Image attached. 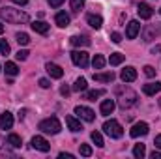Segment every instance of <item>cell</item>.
I'll return each mask as SVG.
<instances>
[{
    "mask_svg": "<svg viewBox=\"0 0 161 159\" xmlns=\"http://www.w3.org/2000/svg\"><path fill=\"white\" fill-rule=\"evenodd\" d=\"M0 34H4V25L0 23Z\"/></svg>",
    "mask_w": 161,
    "mask_h": 159,
    "instance_id": "obj_47",
    "label": "cell"
},
{
    "mask_svg": "<svg viewBox=\"0 0 161 159\" xmlns=\"http://www.w3.org/2000/svg\"><path fill=\"white\" fill-rule=\"evenodd\" d=\"M158 36V30L156 28H152V26H148L146 30H144V41H152L154 38Z\"/></svg>",
    "mask_w": 161,
    "mask_h": 159,
    "instance_id": "obj_32",
    "label": "cell"
},
{
    "mask_svg": "<svg viewBox=\"0 0 161 159\" xmlns=\"http://www.w3.org/2000/svg\"><path fill=\"white\" fill-rule=\"evenodd\" d=\"M0 17L6 21V23H11V25H21V23H26L28 21V15L21 9H15V8H2L0 9Z\"/></svg>",
    "mask_w": 161,
    "mask_h": 159,
    "instance_id": "obj_2",
    "label": "cell"
},
{
    "mask_svg": "<svg viewBox=\"0 0 161 159\" xmlns=\"http://www.w3.org/2000/svg\"><path fill=\"white\" fill-rule=\"evenodd\" d=\"M69 43H71L73 47H88V45H90V40H88L86 36H71V38H69Z\"/></svg>",
    "mask_w": 161,
    "mask_h": 159,
    "instance_id": "obj_18",
    "label": "cell"
},
{
    "mask_svg": "<svg viewBox=\"0 0 161 159\" xmlns=\"http://www.w3.org/2000/svg\"><path fill=\"white\" fill-rule=\"evenodd\" d=\"M8 142L13 146V148H21V144H23V140H21V137L19 135H15V133H11L9 137H8Z\"/></svg>",
    "mask_w": 161,
    "mask_h": 159,
    "instance_id": "obj_27",
    "label": "cell"
},
{
    "mask_svg": "<svg viewBox=\"0 0 161 159\" xmlns=\"http://www.w3.org/2000/svg\"><path fill=\"white\" fill-rule=\"evenodd\" d=\"M94 80H97V82H113V80H114V73H113V71L94 73Z\"/></svg>",
    "mask_w": 161,
    "mask_h": 159,
    "instance_id": "obj_20",
    "label": "cell"
},
{
    "mask_svg": "<svg viewBox=\"0 0 161 159\" xmlns=\"http://www.w3.org/2000/svg\"><path fill=\"white\" fill-rule=\"evenodd\" d=\"M45 69H47V73H49L53 79H62V77H64V69H62L60 66L53 64V62H49V64L45 66Z\"/></svg>",
    "mask_w": 161,
    "mask_h": 159,
    "instance_id": "obj_10",
    "label": "cell"
},
{
    "mask_svg": "<svg viewBox=\"0 0 161 159\" xmlns=\"http://www.w3.org/2000/svg\"><path fill=\"white\" fill-rule=\"evenodd\" d=\"M0 69H2V66H0Z\"/></svg>",
    "mask_w": 161,
    "mask_h": 159,
    "instance_id": "obj_49",
    "label": "cell"
},
{
    "mask_svg": "<svg viewBox=\"0 0 161 159\" xmlns=\"http://www.w3.org/2000/svg\"><path fill=\"white\" fill-rule=\"evenodd\" d=\"M86 23H88L92 28H96V30H99V28L103 26V19H101L99 15H94V13H88V15H86Z\"/></svg>",
    "mask_w": 161,
    "mask_h": 159,
    "instance_id": "obj_15",
    "label": "cell"
},
{
    "mask_svg": "<svg viewBox=\"0 0 161 159\" xmlns=\"http://www.w3.org/2000/svg\"><path fill=\"white\" fill-rule=\"evenodd\" d=\"M30 144H32V148H34V150H40V152H49V150H51V144H49L43 137H40V135L32 137Z\"/></svg>",
    "mask_w": 161,
    "mask_h": 159,
    "instance_id": "obj_8",
    "label": "cell"
},
{
    "mask_svg": "<svg viewBox=\"0 0 161 159\" xmlns=\"http://www.w3.org/2000/svg\"><path fill=\"white\" fill-rule=\"evenodd\" d=\"M159 107H161V97H159Z\"/></svg>",
    "mask_w": 161,
    "mask_h": 159,
    "instance_id": "obj_48",
    "label": "cell"
},
{
    "mask_svg": "<svg viewBox=\"0 0 161 159\" xmlns=\"http://www.w3.org/2000/svg\"><path fill=\"white\" fill-rule=\"evenodd\" d=\"M86 88H88V84H86V79H82V77H79V79L75 80V84H73L75 92H84Z\"/></svg>",
    "mask_w": 161,
    "mask_h": 159,
    "instance_id": "obj_28",
    "label": "cell"
},
{
    "mask_svg": "<svg viewBox=\"0 0 161 159\" xmlns=\"http://www.w3.org/2000/svg\"><path fill=\"white\" fill-rule=\"evenodd\" d=\"M139 30H141L139 21H129V23H127V28H125V38H127V40H135L137 34H139Z\"/></svg>",
    "mask_w": 161,
    "mask_h": 159,
    "instance_id": "obj_9",
    "label": "cell"
},
{
    "mask_svg": "<svg viewBox=\"0 0 161 159\" xmlns=\"http://www.w3.org/2000/svg\"><path fill=\"white\" fill-rule=\"evenodd\" d=\"M142 92L146 96H156L158 92H161V82H148V84H144Z\"/></svg>",
    "mask_w": 161,
    "mask_h": 159,
    "instance_id": "obj_17",
    "label": "cell"
},
{
    "mask_svg": "<svg viewBox=\"0 0 161 159\" xmlns=\"http://www.w3.org/2000/svg\"><path fill=\"white\" fill-rule=\"evenodd\" d=\"M92 66H94L96 69H103V66H105V58H103L101 54H96L94 60H92Z\"/></svg>",
    "mask_w": 161,
    "mask_h": 159,
    "instance_id": "obj_30",
    "label": "cell"
},
{
    "mask_svg": "<svg viewBox=\"0 0 161 159\" xmlns=\"http://www.w3.org/2000/svg\"><path fill=\"white\" fill-rule=\"evenodd\" d=\"M80 156L90 157V156H92V148H90L88 144H80Z\"/></svg>",
    "mask_w": 161,
    "mask_h": 159,
    "instance_id": "obj_34",
    "label": "cell"
},
{
    "mask_svg": "<svg viewBox=\"0 0 161 159\" xmlns=\"http://www.w3.org/2000/svg\"><path fill=\"white\" fill-rule=\"evenodd\" d=\"M71 60H73V64L79 66V68H86L88 62H90L86 51H73V52H71Z\"/></svg>",
    "mask_w": 161,
    "mask_h": 159,
    "instance_id": "obj_6",
    "label": "cell"
},
{
    "mask_svg": "<svg viewBox=\"0 0 161 159\" xmlns=\"http://www.w3.org/2000/svg\"><path fill=\"white\" fill-rule=\"evenodd\" d=\"M90 137H92V140H94V144H96L97 148H103V146H105V144H103V137H101L99 131H92Z\"/></svg>",
    "mask_w": 161,
    "mask_h": 159,
    "instance_id": "obj_26",
    "label": "cell"
},
{
    "mask_svg": "<svg viewBox=\"0 0 161 159\" xmlns=\"http://www.w3.org/2000/svg\"><path fill=\"white\" fill-rule=\"evenodd\" d=\"M137 13H139V17H141V19H150V17H152V13H154V9H152L148 4L141 2V4L137 6Z\"/></svg>",
    "mask_w": 161,
    "mask_h": 159,
    "instance_id": "obj_13",
    "label": "cell"
},
{
    "mask_svg": "<svg viewBox=\"0 0 161 159\" xmlns=\"http://www.w3.org/2000/svg\"><path fill=\"white\" fill-rule=\"evenodd\" d=\"M15 40H17L19 45H28V43H30V36L25 34V32H19V34L15 36Z\"/></svg>",
    "mask_w": 161,
    "mask_h": 159,
    "instance_id": "obj_31",
    "label": "cell"
},
{
    "mask_svg": "<svg viewBox=\"0 0 161 159\" xmlns=\"http://www.w3.org/2000/svg\"><path fill=\"white\" fill-rule=\"evenodd\" d=\"M150 157H152V159H161V152H158V150H154V152L150 154Z\"/></svg>",
    "mask_w": 161,
    "mask_h": 159,
    "instance_id": "obj_42",
    "label": "cell"
},
{
    "mask_svg": "<svg viewBox=\"0 0 161 159\" xmlns=\"http://www.w3.org/2000/svg\"><path fill=\"white\" fill-rule=\"evenodd\" d=\"M84 2L86 0H69V4H71V9L77 13V11H80L82 9V6H84Z\"/></svg>",
    "mask_w": 161,
    "mask_h": 159,
    "instance_id": "obj_33",
    "label": "cell"
},
{
    "mask_svg": "<svg viewBox=\"0 0 161 159\" xmlns=\"http://www.w3.org/2000/svg\"><path fill=\"white\" fill-rule=\"evenodd\" d=\"M15 4H19V6H25V4H28V0H13Z\"/></svg>",
    "mask_w": 161,
    "mask_h": 159,
    "instance_id": "obj_46",
    "label": "cell"
},
{
    "mask_svg": "<svg viewBox=\"0 0 161 159\" xmlns=\"http://www.w3.org/2000/svg\"><path fill=\"white\" fill-rule=\"evenodd\" d=\"M120 79L124 82H133V80L137 79V69L135 68H131V66H127V68H124L120 73Z\"/></svg>",
    "mask_w": 161,
    "mask_h": 159,
    "instance_id": "obj_11",
    "label": "cell"
},
{
    "mask_svg": "<svg viewBox=\"0 0 161 159\" xmlns=\"http://www.w3.org/2000/svg\"><path fill=\"white\" fill-rule=\"evenodd\" d=\"M116 99H118V105H120V109H131L135 103H137V99H139V96H137V92H133L131 88H127V86H118L116 88Z\"/></svg>",
    "mask_w": 161,
    "mask_h": 159,
    "instance_id": "obj_1",
    "label": "cell"
},
{
    "mask_svg": "<svg viewBox=\"0 0 161 159\" xmlns=\"http://www.w3.org/2000/svg\"><path fill=\"white\" fill-rule=\"evenodd\" d=\"M13 125V114L11 112H2L0 114V129H11Z\"/></svg>",
    "mask_w": 161,
    "mask_h": 159,
    "instance_id": "obj_14",
    "label": "cell"
},
{
    "mask_svg": "<svg viewBox=\"0 0 161 159\" xmlns=\"http://www.w3.org/2000/svg\"><path fill=\"white\" fill-rule=\"evenodd\" d=\"M156 52H161V45H156V47H152V54H156Z\"/></svg>",
    "mask_w": 161,
    "mask_h": 159,
    "instance_id": "obj_45",
    "label": "cell"
},
{
    "mask_svg": "<svg viewBox=\"0 0 161 159\" xmlns=\"http://www.w3.org/2000/svg\"><path fill=\"white\" fill-rule=\"evenodd\" d=\"M9 52V43L6 40H0V54H8Z\"/></svg>",
    "mask_w": 161,
    "mask_h": 159,
    "instance_id": "obj_35",
    "label": "cell"
},
{
    "mask_svg": "<svg viewBox=\"0 0 161 159\" xmlns=\"http://www.w3.org/2000/svg\"><path fill=\"white\" fill-rule=\"evenodd\" d=\"M54 21H56V25H58L60 28H66V26L69 25V15H68L66 11H58L56 17H54Z\"/></svg>",
    "mask_w": 161,
    "mask_h": 159,
    "instance_id": "obj_19",
    "label": "cell"
},
{
    "mask_svg": "<svg viewBox=\"0 0 161 159\" xmlns=\"http://www.w3.org/2000/svg\"><path fill=\"white\" fill-rule=\"evenodd\" d=\"M40 131L43 133H47V135H56V133H60V129H62V125H60V122L56 116H51V118H45L40 122Z\"/></svg>",
    "mask_w": 161,
    "mask_h": 159,
    "instance_id": "obj_3",
    "label": "cell"
},
{
    "mask_svg": "<svg viewBox=\"0 0 161 159\" xmlns=\"http://www.w3.org/2000/svg\"><path fill=\"white\" fill-rule=\"evenodd\" d=\"M159 13H161V9H159Z\"/></svg>",
    "mask_w": 161,
    "mask_h": 159,
    "instance_id": "obj_50",
    "label": "cell"
},
{
    "mask_svg": "<svg viewBox=\"0 0 161 159\" xmlns=\"http://www.w3.org/2000/svg\"><path fill=\"white\" fill-rule=\"evenodd\" d=\"M4 69H6V73H8V75H11V77L19 73V68H17V64H13V62H6Z\"/></svg>",
    "mask_w": 161,
    "mask_h": 159,
    "instance_id": "obj_25",
    "label": "cell"
},
{
    "mask_svg": "<svg viewBox=\"0 0 161 159\" xmlns=\"http://www.w3.org/2000/svg\"><path fill=\"white\" fill-rule=\"evenodd\" d=\"M114 107H116V103H114V99H105V101H101V107H99V112H101L103 116H109V114H113V111H114Z\"/></svg>",
    "mask_w": 161,
    "mask_h": 159,
    "instance_id": "obj_12",
    "label": "cell"
},
{
    "mask_svg": "<svg viewBox=\"0 0 161 159\" xmlns=\"http://www.w3.org/2000/svg\"><path fill=\"white\" fill-rule=\"evenodd\" d=\"M13 146L4 139V137H0V156H13V150H11Z\"/></svg>",
    "mask_w": 161,
    "mask_h": 159,
    "instance_id": "obj_21",
    "label": "cell"
},
{
    "mask_svg": "<svg viewBox=\"0 0 161 159\" xmlns=\"http://www.w3.org/2000/svg\"><path fill=\"white\" fill-rule=\"evenodd\" d=\"M103 131H105L111 139H120L122 135H124V129H122L120 122H116V120H107V122L103 123Z\"/></svg>",
    "mask_w": 161,
    "mask_h": 159,
    "instance_id": "obj_4",
    "label": "cell"
},
{
    "mask_svg": "<svg viewBox=\"0 0 161 159\" xmlns=\"http://www.w3.org/2000/svg\"><path fill=\"white\" fill-rule=\"evenodd\" d=\"M66 123H68L69 131H73V133H79V131H82V123H80L75 116H66Z\"/></svg>",
    "mask_w": 161,
    "mask_h": 159,
    "instance_id": "obj_16",
    "label": "cell"
},
{
    "mask_svg": "<svg viewBox=\"0 0 161 159\" xmlns=\"http://www.w3.org/2000/svg\"><path fill=\"white\" fill-rule=\"evenodd\" d=\"M124 58H125V56H124L122 52H113L111 58H109V64H111V66H118V64L124 62Z\"/></svg>",
    "mask_w": 161,
    "mask_h": 159,
    "instance_id": "obj_24",
    "label": "cell"
},
{
    "mask_svg": "<svg viewBox=\"0 0 161 159\" xmlns=\"http://www.w3.org/2000/svg\"><path fill=\"white\" fill-rule=\"evenodd\" d=\"M47 2H49L51 8H60V6L64 4V0H47Z\"/></svg>",
    "mask_w": 161,
    "mask_h": 159,
    "instance_id": "obj_38",
    "label": "cell"
},
{
    "mask_svg": "<svg viewBox=\"0 0 161 159\" xmlns=\"http://www.w3.org/2000/svg\"><path fill=\"white\" fill-rule=\"evenodd\" d=\"M133 156L139 159H142L146 156V148H144V144H135V148H133Z\"/></svg>",
    "mask_w": 161,
    "mask_h": 159,
    "instance_id": "obj_29",
    "label": "cell"
},
{
    "mask_svg": "<svg viewBox=\"0 0 161 159\" xmlns=\"http://www.w3.org/2000/svg\"><path fill=\"white\" fill-rule=\"evenodd\" d=\"M58 157H60V159H73V156H71V154H64V152H62Z\"/></svg>",
    "mask_w": 161,
    "mask_h": 159,
    "instance_id": "obj_43",
    "label": "cell"
},
{
    "mask_svg": "<svg viewBox=\"0 0 161 159\" xmlns=\"http://www.w3.org/2000/svg\"><path fill=\"white\" fill-rule=\"evenodd\" d=\"M103 94H105V90H90V92L84 94V99H88V101H96V99L101 97Z\"/></svg>",
    "mask_w": 161,
    "mask_h": 159,
    "instance_id": "obj_23",
    "label": "cell"
},
{
    "mask_svg": "<svg viewBox=\"0 0 161 159\" xmlns=\"http://www.w3.org/2000/svg\"><path fill=\"white\" fill-rule=\"evenodd\" d=\"M154 144H156V148H161V135H158V137H156Z\"/></svg>",
    "mask_w": 161,
    "mask_h": 159,
    "instance_id": "obj_44",
    "label": "cell"
},
{
    "mask_svg": "<svg viewBox=\"0 0 161 159\" xmlns=\"http://www.w3.org/2000/svg\"><path fill=\"white\" fill-rule=\"evenodd\" d=\"M60 94L68 97V96H69V88H68V86H62V88H60Z\"/></svg>",
    "mask_w": 161,
    "mask_h": 159,
    "instance_id": "obj_41",
    "label": "cell"
},
{
    "mask_svg": "<svg viewBox=\"0 0 161 159\" xmlns=\"http://www.w3.org/2000/svg\"><path fill=\"white\" fill-rule=\"evenodd\" d=\"M75 114L82 118L84 122H94L96 120V112L90 109V107H84V105H77L75 107Z\"/></svg>",
    "mask_w": 161,
    "mask_h": 159,
    "instance_id": "obj_5",
    "label": "cell"
},
{
    "mask_svg": "<svg viewBox=\"0 0 161 159\" xmlns=\"http://www.w3.org/2000/svg\"><path fill=\"white\" fill-rule=\"evenodd\" d=\"M28 54H30L28 51H19V52L15 54V58H17V60H21V62H25V60L28 58Z\"/></svg>",
    "mask_w": 161,
    "mask_h": 159,
    "instance_id": "obj_36",
    "label": "cell"
},
{
    "mask_svg": "<svg viewBox=\"0 0 161 159\" xmlns=\"http://www.w3.org/2000/svg\"><path fill=\"white\" fill-rule=\"evenodd\" d=\"M30 26H32V30L38 32V34H47V32H49V25H47L45 21H34Z\"/></svg>",
    "mask_w": 161,
    "mask_h": 159,
    "instance_id": "obj_22",
    "label": "cell"
},
{
    "mask_svg": "<svg viewBox=\"0 0 161 159\" xmlns=\"http://www.w3.org/2000/svg\"><path fill=\"white\" fill-rule=\"evenodd\" d=\"M144 75L146 77H156V69L152 66H144Z\"/></svg>",
    "mask_w": 161,
    "mask_h": 159,
    "instance_id": "obj_37",
    "label": "cell"
},
{
    "mask_svg": "<svg viewBox=\"0 0 161 159\" xmlns=\"http://www.w3.org/2000/svg\"><path fill=\"white\" fill-rule=\"evenodd\" d=\"M111 41H113V43H120L122 36L118 34V32H113V34H111Z\"/></svg>",
    "mask_w": 161,
    "mask_h": 159,
    "instance_id": "obj_39",
    "label": "cell"
},
{
    "mask_svg": "<svg viewBox=\"0 0 161 159\" xmlns=\"http://www.w3.org/2000/svg\"><path fill=\"white\" fill-rule=\"evenodd\" d=\"M40 86L41 88H49V86H51V80L49 79H40Z\"/></svg>",
    "mask_w": 161,
    "mask_h": 159,
    "instance_id": "obj_40",
    "label": "cell"
},
{
    "mask_svg": "<svg viewBox=\"0 0 161 159\" xmlns=\"http://www.w3.org/2000/svg\"><path fill=\"white\" fill-rule=\"evenodd\" d=\"M148 131H150L148 123H146V122H139V123H135V125L131 127L129 135H131L133 139H137V137H144V135H148Z\"/></svg>",
    "mask_w": 161,
    "mask_h": 159,
    "instance_id": "obj_7",
    "label": "cell"
}]
</instances>
